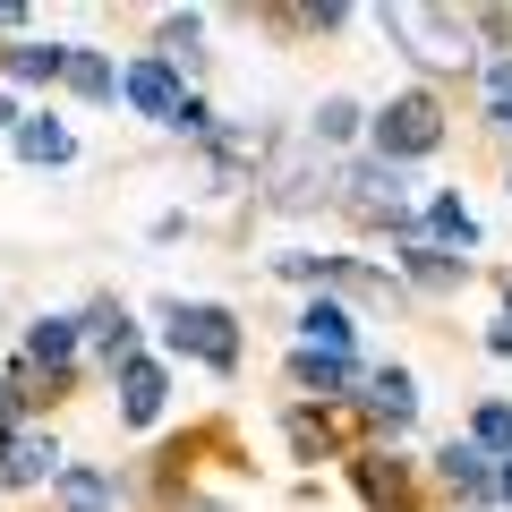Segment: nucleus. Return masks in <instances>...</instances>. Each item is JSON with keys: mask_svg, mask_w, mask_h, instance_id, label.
Listing matches in <instances>:
<instances>
[{"mask_svg": "<svg viewBox=\"0 0 512 512\" xmlns=\"http://www.w3.org/2000/svg\"><path fill=\"white\" fill-rule=\"evenodd\" d=\"M376 26L402 43L410 60H427V69H478V60H487L461 9H376Z\"/></svg>", "mask_w": 512, "mask_h": 512, "instance_id": "nucleus-1", "label": "nucleus"}, {"mask_svg": "<svg viewBox=\"0 0 512 512\" xmlns=\"http://www.w3.org/2000/svg\"><path fill=\"white\" fill-rule=\"evenodd\" d=\"M333 205H342V214H359V222H376V231H410V214H419V188H410L402 163H376V154H367V163L342 171Z\"/></svg>", "mask_w": 512, "mask_h": 512, "instance_id": "nucleus-2", "label": "nucleus"}, {"mask_svg": "<svg viewBox=\"0 0 512 512\" xmlns=\"http://www.w3.org/2000/svg\"><path fill=\"white\" fill-rule=\"evenodd\" d=\"M163 333H171L180 359L214 367V376H231V367H239V316L214 308V299H163Z\"/></svg>", "mask_w": 512, "mask_h": 512, "instance_id": "nucleus-3", "label": "nucleus"}, {"mask_svg": "<svg viewBox=\"0 0 512 512\" xmlns=\"http://www.w3.org/2000/svg\"><path fill=\"white\" fill-rule=\"evenodd\" d=\"M367 137H376V163H419V154H436L444 146V103L427 86H410V94H393V103L367 120Z\"/></svg>", "mask_w": 512, "mask_h": 512, "instance_id": "nucleus-4", "label": "nucleus"}, {"mask_svg": "<svg viewBox=\"0 0 512 512\" xmlns=\"http://www.w3.org/2000/svg\"><path fill=\"white\" fill-rule=\"evenodd\" d=\"M120 103L137 111V120L171 128V120H180V103H188V77L171 69L163 52H137V60H128V69H120Z\"/></svg>", "mask_w": 512, "mask_h": 512, "instance_id": "nucleus-5", "label": "nucleus"}, {"mask_svg": "<svg viewBox=\"0 0 512 512\" xmlns=\"http://www.w3.org/2000/svg\"><path fill=\"white\" fill-rule=\"evenodd\" d=\"M410 231H419L427 248H444V256H461V265H470V256H478V214H470V205L453 197V188H436V197H427L419 214H410Z\"/></svg>", "mask_w": 512, "mask_h": 512, "instance_id": "nucleus-6", "label": "nucleus"}, {"mask_svg": "<svg viewBox=\"0 0 512 512\" xmlns=\"http://www.w3.org/2000/svg\"><path fill=\"white\" fill-rule=\"evenodd\" d=\"M359 419H376V427L402 436V427L419 419V376H410V367H367L359 376Z\"/></svg>", "mask_w": 512, "mask_h": 512, "instance_id": "nucleus-7", "label": "nucleus"}, {"mask_svg": "<svg viewBox=\"0 0 512 512\" xmlns=\"http://www.w3.org/2000/svg\"><path fill=\"white\" fill-rule=\"evenodd\" d=\"M77 350H86V316H43V325L26 333V367H35V376H52V393L69 384Z\"/></svg>", "mask_w": 512, "mask_h": 512, "instance_id": "nucleus-8", "label": "nucleus"}, {"mask_svg": "<svg viewBox=\"0 0 512 512\" xmlns=\"http://www.w3.org/2000/svg\"><path fill=\"white\" fill-rule=\"evenodd\" d=\"M299 350H325V359H359V316L342 299H308L299 308Z\"/></svg>", "mask_w": 512, "mask_h": 512, "instance_id": "nucleus-9", "label": "nucleus"}, {"mask_svg": "<svg viewBox=\"0 0 512 512\" xmlns=\"http://www.w3.org/2000/svg\"><path fill=\"white\" fill-rule=\"evenodd\" d=\"M111 384H120V419H128V427H154V419H163V393H171V384H163V359L137 350L128 367H111Z\"/></svg>", "mask_w": 512, "mask_h": 512, "instance_id": "nucleus-10", "label": "nucleus"}, {"mask_svg": "<svg viewBox=\"0 0 512 512\" xmlns=\"http://www.w3.org/2000/svg\"><path fill=\"white\" fill-rule=\"evenodd\" d=\"M325 171L308 163V154H274V171H265V205H282V214H308V205H325Z\"/></svg>", "mask_w": 512, "mask_h": 512, "instance_id": "nucleus-11", "label": "nucleus"}, {"mask_svg": "<svg viewBox=\"0 0 512 512\" xmlns=\"http://www.w3.org/2000/svg\"><path fill=\"white\" fill-rule=\"evenodd\" d=\"M436 478H444V487L461 495V504H495V461L478 453L470 436H453V444L436 453Z\"/></svg>", "mask_w": 512, "mask_h": 512, "instance_id": "nucleus-12", "label": "nucleus"}, {"mask_svg": "<svg viewBox=\"0 0 512 512\" xmlns=\"http://www.w3.org/2000/svg\"><path fill=\"white\" fill-rule=\"evenodd\" d=\"M393 239H402V256H393V265H402L419 291H461V282H470V265H461V256H444V248H427L419 231H393Z\"/></svg>", "mask_w": 512, "mask_h": 512, "instance_id": "nucleus-13", "label": "nucleus"}, {"mask_svg": "<svg viewBox=\"0 0 512 512\" xmlns=\"http://www.w3.org/2000/svg\"><path fill=\"white\" fill-rule=\"evenodd\" d=\"M52 504H60V512H120V478L86 470V461H60V478H52Z\"/></svg>", "mask_w": 512, "mask_h": 512, "instance_id": "nucleus-14", "label": "nucleus"}, {"mask_svg": "<svg viewBox=\"0 0 512 512\" xmlns=\"http://www.w3.org/2000/svg\"><path fill=\"white\" fill-rule=\"evenodd\" d=\"M60 69H69V43H35V35H18L9 52H0V77H9V86H60Z\"/></svg>", "mask_w": 512, "mask_h": 512, "instance_id": "nucleus-15", "label": "nucleus"}, {"mask_svg": "<svg viewBox=\"0 0 512 512\" xmlns=\"http://www.w3.org/2000/svg\"><path fill=\"white\" fill-rule=\"evenodd\" d=\"M43 478H60V444H43V436H9V444H0V487H9V495L43 487Z\"/></svg>", "mask_w": 512, "mask_h": 512, "instance_id": "nucleus-16", "label": "nucleus"}, {"mask_svg": "<svg viewBox=\"0 0 512 512\" xmlns=\"http://www.w3.org/2000/svg\"><path fill=\"white\" fill-rule=\"evenodd\" d=\"M350 478H359L367 512H410V470H402V461H384V453H359V461H350Z\"/></svg>", "mask_w": 512, "mask_h": 512, "instance_id": "nucleus-17", "label": "nucleus"}, {"mask_svg": "<svg viewBox=\"0 0 512 512\" xmlns=\"http://www.w3.org/2000/svg\"><path fill=\"white\" fill-rule=\"evenodd\" d=\"M9 146H18V163H43V171H60V163H69V154H77V137H69V128H60V120H52V111H26V120H18V137H9Z\"/></svg>", "mask_w": 512, "mask_h": 512, "instance_id": "nucleus-18", "label": "nucleus"}, {"mask_svg": "<svg viewBox=\"0 0 512 512\" xmlns=\"http://www.w3.org/2000/svg\"><path fill=\"white\" fill-rule=\"evenodd\" d=\"M291 384H299V393H316V402H333V393H350V384H359V359H325V350H291Z\"/></svg>", "mask_w": 512, "mask_h": 512, "instance_id": "nucleus-19", "label": "nucleus"}, {"mask_svg": "<svg viewBox=\"0 0 512 512\" xmlns=\"http://www.w3.org/2000/svg\"><path fill=\"white\" fill-rule=\"evenodd\" d=\"M86 342L103 350V367H128V359H137V325H128V308H120V299L86 308Z\"/></svg>", "mask_w": 512, "mask_h": 512, "instance_id": "nucleus-20", "label": "nucleus"}, {"mask_svg": "<svg viewBox=\"0 0 512 512\" xmlns=\"http://www.w3.org/2000/svg\"><path fill=\"white\" fill-rule=\"evenodd\" d=\"M60 86L86 94V103H103V94H120V69H111L94 43H69V69H60Z\"/></svg>", "mask_w": 512, "mask_h": 512, "instance_id": "nucleus-21", "label": "nucleus"}, {"mask_svg": "<svg viewBox=\"0 0 512 512\" xmlns=\"http://www.w3.org/2000/svg\"><path fill=\"white\" fill-rule=\"evenodd\" d=\"M359 128H367V111L350 103V94H325V103H316V120H308V146H350Z\"/></svg>", "mask_w": 512, "mask_h": 512, "instance_id": "nucleus-22", "label": "nucleus"}, {"mask_svg": "<svg viewBox=\"0 0 512 512\" xmlns=\"http://www.w3.org/2000/svg\"><path fill=\"white\" fill-rule=\"evenodd\" d=\"M470 444L487 461H512V402H478L470 410Z\"/></svg>", "mask_w": 512, "mask_h": 512, "instance_id": "nucleus-23", "label": "nucleus"}, {"mask_svg": "<svg viewBox=\"0 0 512 512\" xmlns=\"http://www.w3.org/2000/svg\"><path fill=\"white\" fill-rule=\"evenodd\" d=\"M163 60L171 69H205V18H163Z\"/></svg>", "mask_w": 512, "mask_h": 512, "instance_id": "nucleus-24", "label": "nucleus"}, {"mask_svg": "<svg viewBox=\"0 0 512 512\" xmlns=\"http://www.w3.org/2000/svg\"><path fill=\"white\" fill-rule=\"evenodd\" d=\"M282 436H291V453H299V461L325 453V419H316V410H291V419H282Z\"/></svg>", "mask_w": 512, "mask_h": 512, "instance_id": "nucleus-25", "label": "nucleus"}, {"mask_svg": "<svg viewBox=\"0 0 512 512\" xmlns=\"http://www.w3.org/2000/svg\"><path fill=\"white\" fill-rule=\"evenodd\" d=\"M478 86H487V103H512V52H487V60H478Z\"/></svg>", "mask_w": 512, "mask_h": 512, "instance_id": "nucleus-26", "label": "nucleus"}, {"mask_svg": "<svg viewBox=\"0 0 512 512\" xmlns=\"http://www.w3.org/2000/svg\"><path fill=\"white\" fill-rule=\"evenodd\" d=\"M487 350H495V359H512V316H495V325H487Z\"/></svg>", "mask_w": 512, "mask_h": 512, "instance_id": "nucleus-27", "label": "nucleus"}, {"mask_svg": "<svg viewBox=\"0 0 512 512\" xmlns=\"http://www.w3.org/2000/svg\"><path fill=\"white\" fill-rule=\"evenodd\" d=\"M487 128H495V137H512V103H487Z\"/></svg>", "mask_w": 512, "mask_h": 512, "instance_id": "nucleus-28", "label": "nucleus"}, {"mask_svg": "<svg viewBox=\"0 0 512 512\" xmlns=\"http://www.w3.org/2000/svg\"><path fill=\"white\" fill-rule=\"evenodd\" d=\"M18 26H26V9H18V0H0V35H18Z\"/></svg>", "mask_w": 512, "mask_h": 512, "instance_id": "nucleus-29", "label": "nucleus"}, {"mask_svg": "<svg viewBox=\"0 0 512 512\" xmlns=\"http://www.w3.org/2000/svg\"><path fill=\"white\" fill-rule=\"evenodd\" d=\"M18 120H26V111L9 103V94H0V137H18Z\"/></svg>", "mask_w": 512, "mask_h": 512, "instance_id": "nucleus-30", "label": "nucleus"}, {"mask_svg": "<svg viewBox=\"0 0 512 512\" xmlns=\"http://www.w3.org/2000/svg\"><path fill=\"white\" fill-rule=\"evenodd\" d=\"M495 504H512V461H495Z\"/></svg>", "mask_w": 512, "mask_h": 512, "instance_id": "nucleus-31", "label": "nucleus"}, {"mask_svg": "<svg viewBox=\"0 0 512 512\" xmlns=\"http://www.w3.org/2000/svg\"><path fill=\"white\" fill-rule=\"evenodd\" d=\"M171 512H222V504H205V495H188V504H171Z\"/></svg>", "mask_w": 512, "mask_h": 512, "instance_id": "nucleus-32", "label": "nucleus"}, {"mask_svg": "<svg viewBox=\"0 0 512 512\" xmlns=\"http://www.w3.org/2000/svg\"><path fill=\"white\" fill-rule=\"evenodd\" d=\"M504 316H512V274H504Z\"/></svg>", "mask_w": 512, "mask_h": 512, "instance_id": "nucleus-33", "label": "nucleus"}, {"mask_svg": "<svg viewBox=\"0 0 512 512\" xmlns=\"http://www.w3.org/2000/svg\"><path fill=\"white\" fill-rule=\"evenodd\" d=\"M504 197H512V180H504Z\"/></svg>", "mask_w": 512, "mask_h": 512, "instance_id": "nucleus-34", "label": "nucleus"}]
</instances>
